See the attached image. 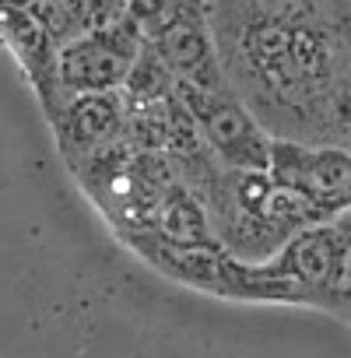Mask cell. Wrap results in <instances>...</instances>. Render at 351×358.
Here are the masks:
<instances>
[{"label": "cell", "mask_w": 351, "mask_h": 358, "mask_svg": "<svg viewBox=\"0 0 351 358\" xmlns=\"http://www.w3.org/2000/svg\"><path fill=\"white\" fill-rule=\"evenodd\" d=\"M130 18L176 85L208 92L229 88L208 29L204 0H130Z\"/></svg>", "instance_id": "1"}, {"label": "cell", "mask_w": 351, "mask_h": 358, "mask_svg": "<svg viewBox=\"0 0 351 358\" xmlns=\"http://www.w3.org/2000/svg\"><path fill=\"white\" fill-rule=\"evenodd\" d=\"M264 267L281 278L302 306L341 309L351 285V236L337 218L316 222L295 232Z\"/></svg>", "instance_id": "2"}, {"label": "cell", "mask_w": 351, "mask_h": 358, "mask_svg": "<svg viewBox=\"0 0 351 358\" xmlns=\"http://www.w3.org/2000/svg\"><path fill=\"white\" fill-rule=\"evenodd\" d=\"M144 39L130 11L102 29L78 32L53 53V106L71 95L88 92H120L127 85V74L141 53ZM50 106V109H53Z\"/></svg>", "instance_id": "3"}, {"label": "cell", "mask_w": 351, "mask_h": 358, "mask_svg": "<svg viewBox=\"0 0 351 358\" xmlns=\"http://www.w3.org/2000/svg\"><path fill=\"white\" fill-rule=\"evenodd\" d=\"M176 99L187 109L197 137L204 141V148L218 165L239 172H267L271 137L257 123V116L239 102V95H232V88L208 92V88L176 85Z\"/></svg>", "instance_id": "4"}, {"label": "cell", "mask_w": 351, "mask_h": 358, "mask_svg": "<svg viewBox=\"0 0 351 358\" xmlns=\"http://www.w3.org/2000/svg\"><path fill=\"white\" fill-rule=\"evenodd\" d=\"M267 176L281 187L302 194L316 211L337 218L351 211V151L348 148H309L299 141L271 137Z\"/></svg>", "instance_id": "5"}, {"label": "cell", "mask_w": 351, "mask_h": 358, "mask_svg": "<svg viewBox=\"0 0 351 358\" xmlns=\"http://www.w3.org/2000/svg\"><path fill=\"white\" fill-rule=\"evenodd\" d=\"M53 130L57 144L67 155L71 165L81 158L116 144L127 127V99L123 92H88V95H71L60 99L53 109Z\"/></svg>", "instance_id": "6"}, {"label": "cell", "mask_w": 351, "mask_h": 358, "mask_svg": "<svg viewBox=\"0 0 351 358\" xmlns=\"http://www.w3.org/2000/svg\"><path fill=\"white\" fill-rule=\"evenodd\" d=\"M137 232H151V236L176 243V246H222L215 229H211L204 204L197 201V194H190L180 183V179L169 183V190L162 194L148 229H137Z\"/></svg>", "instance_id": "7"}, {"label": "cell", "mask_w": 351, "mask_h": 358, "mask_svg": "<svg viewBox=\"0 0 351 358\" xmlns=\"http://www.w3.org/2000/svg\"><path fill=\"white\" fill-rule=\"evenodd\" d=\"M60 4L67 8V15H71L78 32L113 25V22H120L130 11V0H60Z\"/></svg>", "instance_id": "8"}]
</instances>
